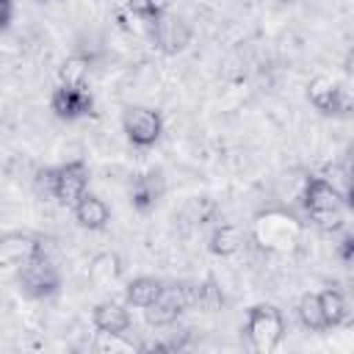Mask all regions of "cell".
<instances>
[{
	"label": "cell",
	"instance_id": "cell-1",
	"mask_svg": "<svg viewBox=\"0 0 354 354\" xmlns=\"http://www.w3.org/2000/svg\"><path fill=\"white\" fill-rule=\"evenodd\" d=\"M301 207L307 213V218L324 230V232H337L343 230L346 221V199L343 191H337L329 180L310 174L301 191Z\"/></svg>",
	"mask_w": 354,
	"mask_h": 354
},
{
	"label": "cell",
	"instance_id": "cell-2",
	"mask_svg": "<svg viewBox=\"0 0 354 354\" xmlns=\"http://www.w3.org/2000/svg\"><path fill=\"white\" fill-rule=\"evenodd\" d=\"M243 335L249 340V346L260 354L274 351L282 337H285V315L277 304H254L246 313V324H243Z\"/></svg>",
	"mask_w": 354,
	"mask_h": 354
},
{
	"label": "cell",
	"instance_id": "cell-3",
	"mask_svg": "<svg viewBox=\"0 0 354 354\" xmlns=\"http://www.w3.org/2000/svg\"><path fill=\"white\" fill-rule=\"evenodd\" d=\"M14 279H17V288L22 296L28 299H36V301H44V299H53L58 290H61V271L58 266L50 260V254H39L33 257L30 263L19 266L14 271Z\"/></svg>",
	"mask_w": 354,
	"mask_h": 354
},
{
	"label": "cell",
	"instance_id": "cell-4",
	"mask_svg": "<svg viewBox=\"0 0 354 354\" xmlns=\"http://www.w3.org/2000/svg\"><path fill=\"white\" fill-rule=\"evenodd\" d=\"M188 307H196V282H169L155 304L144 310L149 326H171Z\"/></svg>",
	"mask_w": 354,
	"mask_h": 354
},
{
	"label": "cell",
	"instance_id": "cell-5",
	"mask_svg": "<svg viewBox=\"0 0 354 354\" xmlns=\"http://www.w3.org/2000/svg\"><path fill=\"white\" fill-rule=\"evenodd\" d=\"M122 133L133 147L149 149L163 136V116L149 105H127L122 111Z\"/></svg>",
	"mask_w": 354,
	"mask_h": 354
},
{
	"label": "cell",
	"instance_id": "cell-6",
	"mask_svg": "<svg viewBox=\"0 0 354 354\" xmlns=\"http://www.w3.org/2000/svg\"><path fill=\"white\" fill-rule=\"evenodd\" d=\"M50 111L61 122H77L94 113V94L88 86H72V83H55L50 91Z\"/></svg>",
	"mask_w": 354,
	"mask_h": 354
},
{
	"label": "cell",
	"instance_id": "cell-7",
	"mask_svg": "<svg viewBox=\"0 0 354 354\" xmlns=\"http://www.w3.org/2000/svg\"><path fill=\"white\" fill-rule=\"evenodd\" d=\"M307 102L321 116H348L354 111V100L346 94V88L332 77H313L307 83Z\"/></svg>",
	"mask_w": 354,
	"mask_h": 354
},
{
	"label": "cell",
	"instance_id": "cell-8",
	"mask_svg": "<svg viewBox=\"0 0 354 354\" xmlns=\"http://www.w3.org/2000/svg\"><path fill=\"white\" fill-rule=\"evenodd\" d=\"M149 39L152 44L163 53V55H180L188 44H191V25L185 22V17L174 14V11H166L163 17H158L152 25H149Z\"/></svg>",
	"mask_w": 354,
	"mask_h": 354
},
{
	"label": "cell",
	"instance_id": "cell-9",
	"mask_svg": "<svg viewBox=\"0 0 354 354\" xmlns=\"http://www.w3.org/2000/svg\"><path fill=\"white\" fill-rule=\"evenodd\" d=\"M88 180H91V171H88V163L75 158V160H66L61 166H55V180H53V199L64 207H75V202L88 191Z\"/></svg>",
	"mask_w": 354,
	"mask_h": 354
},
{
	"label": "cell",
	"instance_id": "cell-10",
	"mask_svg": "<svg viewBox=\"0 0 354 354\" xmlns=\"http://www.w3.org/2000/svg\"><path fill=\"white\" fill-rule=\"evenodd\" d=\"M44 252H47L44 241L39 235H33V232L17 230V232H6L3 241H0V260L6 263V268H14V271L19 266L30 263L33 257L44 254Z\"/></svg>",
	"mask_w": 354,
	"mask_h": 354
},
{
	"label": "cell",
	"instance_id": "cell-11",
	"mask_svg": "<svg viewBox=\"0 0 354 354\" xmlns=\"http://www.w3.org/2000/svg\"><path fill=\"white\" fill-rule=\"evenodd\" d=\"M130 304L124 301H113V299H105L100 301L94 310H91V324L94 329L102 335V337H124L127 329L133 326V318H130Z\"/></svg>",
	"mask_w": 354,
	"mask_h": 354
},
{
	"label": "cell",
	"instance_id": "cell-12",
	"mask_svg": "<svg viewBox=\"0 0 354 354\" xmlns=\"http://www.w3.org/2000/svg\"><path fill=\"white\" fill-rule=\"evenodd\" d=\"M163 191H166V185H163V174H160V171H144V174H138V177L130 183L127 196H130L133 210H138V213H149V210L160 202Z\"/></svg>",
	"mask_w": 354,
	"mask_h": 354
},
{
	"label": "cell",
	"instance_id": "cell-13",
	"mask_svg": "<svg viewBox=\"0 0 354 354\" xmlns=\"http://www.w3.org/2000/svg\"><path fill=\"white\" fill-rule=\"evenodd\" d=\"M72 213H75V221H77L83 230H88V232H102V230L111 224V207H108V202H105L102 196L91 194V191H86V194L75 202Z\"/></svg>",
	"mask_w": 354,
	"mask_h": 354
},
{
	"label": "cell",
	"instance_id": "cell-14",
	"mask_svg": "<svg viewBox=\"0 0 354 354\" xmlns=\"http://www.w3.org/2000/svg\"><path fill=\"white\" fill-rule=\"evenodd\" d=\"M163 288H166V282L160 279V277H136V279H130L127 285H124V301L130 304V307H138V310H147L149 304H155L158 299H160V293H163Z\"/></svg>",
	"mask_w": 354,
	"mask_h": 354
},
{
	"label": "cell",
	"instance_id": "cell-15",
	"mask_svg": "<svg viewBox=\"0 0 354 354\" xmlns=\"http://www.w3.org/2000/svg\"><path fill=\"white\" fill-rule=\"evenodd\" d=\"M241 246H243V232L235 224H218L207 238V249L216 257H232L241 252Z\"/></svg>",
	"mask_w": 354,
	"mask_h": 354
},
{
	"label": "cell",
	"instance_id": "cell-16",
	"mask_svg": "<svg viewBox=\"0 0 354 354\" xmlns=\"http://www.w3.org/2000/svg\"><path fill=\"white\" fill-rule=\"evenodd\" d=\"M296 313H299V321L307 332H326L329 324H326V315H324V307H321V296L307 290L299 304H296Z\"/></svg>",
	"mask_w": 354,
	"mask_h": 354
},
{
	"label": "cell",
	"instance_id": "cell-17",
	"mask_svg": "<svg viewBox=\"0 0 354 354\" xmlns=\"http://www.w3.org/2000/svg\"><path fill=\"white\" fill-rule=\"evenodd\" d=\"M91 72V55L86 53H72L61 61L58 66V83H72V86H83L86 77Z\"/></svg>",
	"mask_w": 354,
	"mask_h": 354
},
{
	"label": "cell",
	"instance_id": "cell-18",
	"mask_svg": "<svg viewBox=\"0 0 354 354\" xmlns=\"http://www.w3.org/2000/svg\"><path fill=\"white\" fill-rule=\"evenodd\" d=\"M318 296H321V307H324V315H326V324H329V329L340 326V324L346 321V315H348V304H346V296H343L337 288H324Z\"/></svg>",
	"mask_w": 354,
	"mask_h": 354
},
{
	"label": "cell",
	"instance_id": "cell-19",
	"mask_svg": "<svg viewBox=\"0 0 354 354\" xmlns=\"http://www.w3.org/2000/svg\"><path fill=\"white\" fill-rule=\"evenodd\" d=\"M335 254L340 263H346L348 268H354V232H343L337 246H335Z\"/></svg>",
	"mask_w": 354,
	"mask_h": 354
},
{
	"label": "cell",
	"instance_id": "cell-20",
	"mask_svg": "<svg viewBox=\"0 0 354 354\" xmlns=\"http://www.w3.org/2000/svg\"><path fill=\"white\" fill-rule=\"evenodd\" d=\"M53 180H55V166H41V169L36 171V177H33L36 191L53 196Z\"/></svg>",
	"mask_w": 354,
	"mask_h": 354
},
{
	"label": "cell",
	"instance_id": "cell-21",
	"mask_svg": "<svg viewBox=\"0 0 354 354\" xmlns=\"http://www.w3.org/2000/svg\"><path fill=\"white\" fill-rule=\"evenodd\" d=\"M14 22V0H0V28L8 30Z\"/></svg>",
	"mask_w": 354,
	"mask_h": 354
},
{
	"label": "cell",
	"instance_id": "cell-22",
	"mask_svg": "<svg viewBox=\"0 0 354 354\" xmlns=\"http://www.w3.org/2000/svg\"><path fill=\"white\" fill-rule=\"evenodd\" d=\"M343 199H346V210L354 213V166H351V171H348V185H346V191H343Z\"/></svg>",
	"mask_w": 354,
	"mask_h": 354
},
{
	"label": "cell",
	"instance_id": "cell-23",
	"mask_svg": "<svg viewBox=\"0 0 354 354\" xmlns=\"http://www.w3.org/2000/svg\"><path fill=\"white\" fill-rule=\"evenodd\" d=\"M343 69H346V75H351L354 77V44L346 50V55H343Z\"/></svg>",
	"mask_w": 354,
	"mask_h": 354
},
{
	"label": "cell",
	"instance_id": "cell-24",
	"mask_svg": "<svg viewBox=\"0 0 354 354\" xmlns=\"http://www.w3.org/2000/svg\"><path fill=\"white\" fill-rule=\"evenodd\" d=\"M33 3H39V6H44V3H50V0H33Z\"/></svg>",
	"mask_w": 354,
	"mask_h": 354
},
{
	"label": "cell",
	"instance_id": "cell-25",
	"mask_svg": "<svg viewBox=\"0 0 354 354\" xmlns=\"http://www.w3.org/2000/svg\"><path fill=\"white\" fill-rule=\"evenodd\" d=\"M282 3H290V0H282Z\"/></svg>",
	"mask_w": 354,
	"mask_h": 354
}]
</instances>
